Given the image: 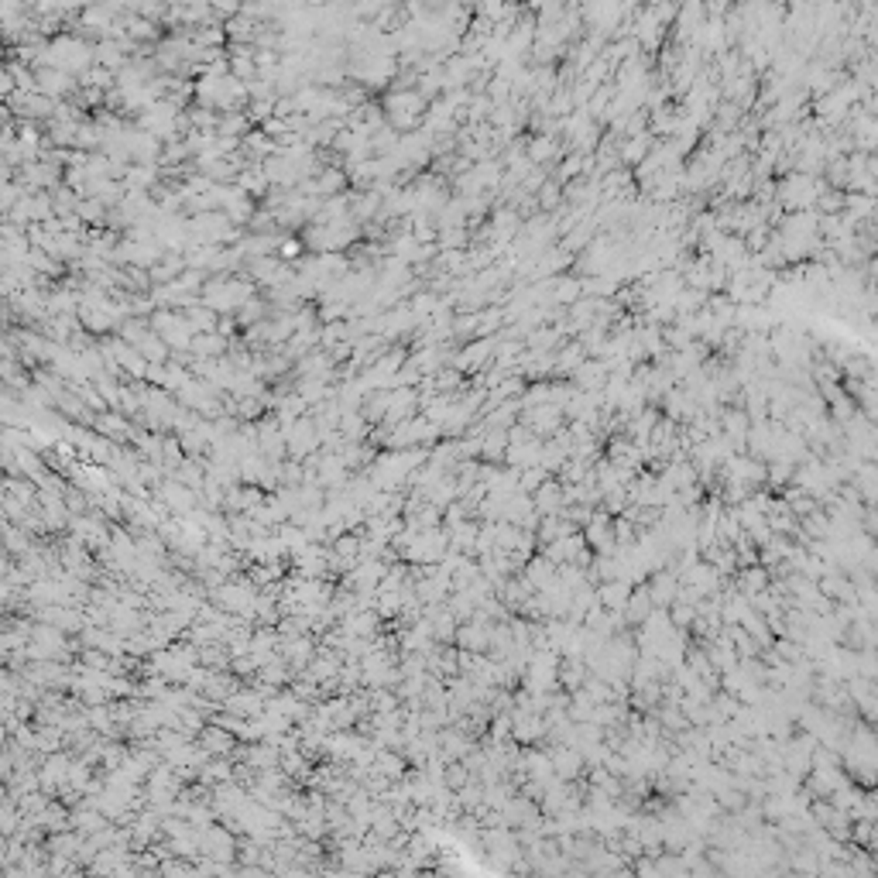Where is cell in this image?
<instances>
[{"label":"cell","instance_id":"6da1fadb","mask_svg":"<svg viewBox=\"0 0 878 878\" xmlns=\"http://www.w3.org/2000/svg\"><path fill=\"white\" fill-rule=\"evenodd\" d=\"M96 48H90L86 42H79V38H69V35H62V38H55L52 45H48V55H52V66L55 69H66V72H83L90 62H96L93 55Z\"/></svg>","mask_w":878,"mask_h":878},{"label":"cell","instance_id":"7a4b0ae2","mask_svg":"<svg viewBox=\"0 0 878 878\" xmlns=\"http://www.w3.org/2000/svg\"><path fill=\"white\" fill-rule=\"evenodd\" d=\"M286 443H288V453H292L295 460H309V456L316 453V447L323 443L319 423H316V419H295V423H288Z\"/></svg>","mask_w":878,"mask_h":878},{"label":"cell","instance_id":"3957f363","mask_svg":"<svg viewBox=\"0 0 878 878\" xmlns=\"http://www.w3.org/2000/svg\"><path fill=\"white\" fill-rule=\"evenodd\" d=\"M162 504H165V511H172V515H189V511H196L199 508V491L196 487H189V484H182V480H168V484H162Z\"/></svg>","mask_w":878,"mask_h":878},{"label":"cell","instance_id":"277c9868","mask_svg":"<svg viewBox=\"0 0 878 878\" xmlns=\"http://www.w3.org/2000/svg\"><path fill=\"white\" fill-rule=\"evenodd\" d=\"M199 851L216 858V861H230L240 848L238 841H234V831H227V827H206V831H199Z\"/></svg>","mask_w":878,"mask_h":878},{"label":"cell","instance_id":"5b68a950","mask_svg":"<svg viewBox=\"0 0 878 878\" xmlns=\"http://www.w3.org/2000/svg\"><path fill=\"white\" fill-rule=\"evenodd\" d=\"M69 769H72V761H69V755H45V761H42V769H38V779H42V789L45 793H52V789H62V785H69Z\"/></svg>","mask_w":878,"mask_h":878},{"label":"cell","instance_id":"8992f818","mask_svg":"<svg viewBox=\"0 0 878 878\" xmlns=\"http://www.w3.org/2000/svg\"><path fill=\"white\" fill-rule=\"evenodd\" d=\"M199 745H203L210 755H230V752L238 748V735H234L230 728H223V724H210V728L199 731Z\"/></svg>","mask_w":878,"mask_h":878},{"label":"cell","instance_id":"52a82bcc","mask_svg":"<svg viewBox=\"0 0 878 878\" xmlns=\"http://www.w3.org/2000/svg\"><path fill=\"white\" fill-rule=\"evenodd\" d=\"M282 652H286V659L292 663V669H306V665L316 659V648H312V641H309L306 635H295V639H288Z\"/></svg>","mask_w":878,"mask_h":878},{"label":"cell","instance_id":"ba28073f","mask_svg":"<svg viewBox=\"0 0 878 878\" xmlns=\"http://www.w3.org/2000/svg\"><path fill=\"white\" fill-rule=\"evenodd\" d=\"M282 769H286L288 779H306L309 776V759L299 752V748H292V752L282 755Z\"/></svg>","mask_w":878,"mask_h":878},{"label":"cell","instance_id":"9c48e42d","mask_svg":"<svg viewBox=\"0 0 878 878\" xmlns=\"http://www.w3.org/2000/svg\"><path fill=\"white\" fill-rule=\"evenodd\" d=\"M480 641H484V639H480V628H474V624H471V628H460V645H467V648H477Z\"/></svg>","mask_w":878,"mask_h":878}]
</instances>
